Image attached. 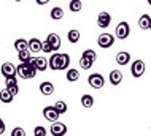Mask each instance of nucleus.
Here are the masks:
<instances>
[{"instance_id":"obj_33","label":"nucleus","mask_w":151,"mask_h":136,"mask_svg":"<svg viewBox=\"0 0 151 136\" xmlns=\"http://www.w3.org/2000/svg\"><path fill=\"white\" fill-rule=\"evenodd\" d=\"M3 133H5V122L0 119V135H3Z\"/></svg>"},{"instance_id":"obj_26","label":"nucleus","mask_w":151,"mask_h":136,"mask_svg":"<svg viewBox=\"0 0 151 136\" xmlns=\"http://www.w3.org/2000/svg\"><path fill=\"white\" fill-rule=\"evenodd\" d=\"M14 49L16 51H24V49H27V40H24V38H19V40H16L14 41Z\"/></svg>"},{"instance_id":"obj_31","label":"nucleus","mask_w":151,"mask_h":136,"mask_svg":"<svg viewBox=\"0 0 151 136\" xmlns=\"http://www.w3.org/2000/svg\"><path fill=\"white\" fill-rule=\"evenodd\" d=\"M34 135L35 136H46V130H45V127H35Z\"/></svg>"},{"instance_id":"obj_5","label":"nucleus","mask_w":151,"mask_h":136,"mask_svg":"<svg viewBox=\"0 0 151 136\" xmlns=\"http://www.w3.org/2000/svg\"><path fill=\"white\" fill-rule=\"evenodd\" d=\"M88 82L92 89H102L105 84V78L102 76L100 73H92V75L88 78Z\"/></svg>"},{"instance_id":"obj_12","label":"nucleus","mask_w":151,"mask_h":136,"mask_svg":"<svg viewBox=\"0 0 151 136\" xmlns=\"http://www.w3.org/2000/svg\"><path fill=\"white\" fill-rule=\"evenodd\" d=\"M51 135L52 136H62V135H67V127L60 122H52L51 125Z\"/></svg>"},{"instance_id":"obj_22","label":"nucleus","mask_w":151,"mask_h":136,"mask_svg":"<svg viewBox=\"0 0 151 136\" xmlns=\"http://www.w3.org/2000/svg\"><path fill=\"white\" fill-rule=\"evenodd\" d=\"M18 59L21 60V63H27V62H30V60H32V57H30V51H29V49L19 51V52H18Z\"/></svg>"},{"instance_id":"obj_28","label":"nucleus","mask_w":151,"mask_h":136,"mask_svg":"<svg viewBox=\"0 0 151 136\" xmlns=\"http://www.w3.org/2000/svg\"><path fill=\"white\" fill-rule=\"evenodd\" d=\"M54 108H56V111H58L59 114H65V113H67V103L62 101V100H59V101H56Z\"/></svg>"},{"instance_id":"obj_32","label":"nucleus","mask_w":151,"mask_h":136,"mask_svg":"<svg viewBox=\"0 0 151 136\" xmlns=\"http://www.w3.org/2000/svg\"><path fill=\"white\" fill-rule=\"evenodd\" d=\"M11 135H13V136H24V135H26V131H24V128H19V127H18V128H13Z\"/></svg>"},{"instance_id":"obj_14","label":"nucleus","mask_w":151,"mask_h":136,"mask_svg":"<svg viewBox=\"0 0 151 136\" xmlns=\"http://www.w3.org/2000/svg\"><path fill=\"white\" fill-rule=\"evenodd\" d=\"M40 93H43L45 97H50V95H52V93H54V85H52L50 81H45V82H42V84H40Z\"/></svg>"},{"instance_id":"obj_30","label":"nucleus","mask_w":151,"mask_h":136,"mask_svg":"<svg viewBox=\"0 0 151 136\" xmlns=\"http://www.w3.org/2000/svg\"><path fill=\"white\" fill-rule=\"evenodd\" d=\"M42 51H43V52H46V54L52 52V48H51V44L48 43V41H42Z\"/></svg>"},{"instance_id":"obj_16","label":"nucleus","mask_w":151,"mask_h":136,"mask_svg":"<svg viewBox=\"0 0 151 136\" xmlns=\"http://www.w3.org/2000/svg\"><path fill=\"white\" fill-rule=\"evenodd\" d=\"M129 60H130V54H129V52L122 51V52H118V54H116V63L121 65V67L127 65Z\"/></svg>"},{"instance_id":"obj_34","label":"nucleus","mask_w":151,"mask_h":136,"mask_svg":"<svg viewBox=\"0 0 151 136\" xmlns=\"http://www.w3.org/2000/svg\"><path fill=\"white\" fill-rule=\"evenodd\" d=\"M37 3H38V5H46L48 2H50V0H35Z\"/></svg>"},{"instance_id":"obj_1","label":"nucleus","mask_w":151,"mask_h":136,"mask_svg":"<svg viewBox=\"0 0 151 136\" xmlns=\"http://www.w3.org/2000/svg\"><path fill=\"white\" fill-rule=\"evenodd\" d=\"M48 67L52 71H59V70H67L70 67V56L68 54H59L54 52L50 59H48Z\"/></svg>"},{"instance_id":"obj_24","label":"nucleus","mask_w":151,"mask_h":136,"mask_svg":"<svg viewBox=\"0 0 151 136\" xmlns=\"http://www.w3.org/2000/svg\"><path fill=\"white\" fill-rule=\"evenodd\" d=\"M68 8H70L72 13H78V11H81V8H83V3H81V0H72Z\"/></svg>"},{"instance_id":"obj_17","label":"nucleus","mask_w":151,"mask_h":136,"mask_svg":"<svg viewBox=\"0 0 151 136\" xmlns=\"http://www.w3.org/2000/svg\"><path fill=\"white\" fill-rule=\"evenodd\" d=\"M121 81H122V73L119 71V70H113V71H110V84L118 85V84H121Z\"/></svg>"},{"instance_id":"obj_35","label":"nucleus","mask_w":151,"mask_h":136,"mask_svg":"<svg viewBox=\"0 0 151 136\" xmlns=\"http://www.w3.org/2000/svg\"><path fill=\"white\" fill-rule=\"evenodd\" d=\"M14 2H22V0H14Z\"/></svg>"},{"instance_id":"obj_19","label":"nucleus","mask_w":151,"mask_h":136,"mask_svg":"<svg viewBox=\"0 0 151 136\" xmlns=\"http://www.w3.org/2000/svg\"><path fill=\"white\" fill-rule=\"evenodd\" d=\"M80 38H81V35H80V32L76 30V28H72V30H68V33H67V40L70 41L72 44L78 43Z\"/></svg>"},{"instance_id":"obj_20","label":"nucleus","mask_w":151,"mask_h":136,"mask_svg":"<svg viewBox=\"0 0 151 136\" xmlns=\"http://www.w3.org/2000/svg\"><path fill=\"white\" fill-rule=\"evenodd\" d=\"M65 78H67V81L75 82V81L80 79V71H78V70H75V68H70V70H67V75H65Z\"/></svg>"},{"instance_id":"obj_13","label":"nucleus","mask_w":151,"mask_h":136,"mask_svg":"<svg viewBox=\"0 0 151 136\" xmlns=\"http://www.w3.org/2000/svg\"><path fill=\"white\" fill-rule=\"evenodd\" d=\"M46 41L51 44L52 52H58L59 51V48H60V36L58 33H50V35H48V38H46Z\"/></svg>"},{"instance_id":"obj_9","label":"nucleus","mask_w":151,"mask_h":136,"mask_svg":"<svg viewBox=\"0 0 151 136\" xmlns=\"http://www.w3.org/2000/svg\"><path fill=\"white\" fill-rule=\"evenodd\" d=\"M110 22H111V16H110V13H107V11H100L99 16H97V26H99L100 28H107L110 26Z\"/></svg>"},{"instance_id":"obj_10","label":"nucleus","mask_w":151,"mask_h":136,"mask_svg":"<svg viewBox=\"0 0 151 136\" xmlns=\"http://www.w3.org/2000/svg\"><path fill=\"white\" fill-rule=\"evenodd\" d=\"M32 65L35 67L37 71H45V70L48 68V59H45V57H32Z\"/></svg>"},{"instance_id":"obj_7","label":"nucleus","mask_w":151,"mask_h":136,"mask_svg":"<svg viewBox=\"0 0 151 136\" xmlns=\"http://www.w3.org/2000/svg\"><path fill=\"white\" fill-rule=\"evenodd\" d=\"M130 73L134 78H142L145 75V62L143 60H135L130 65Z\"/></svg>"},{"instance_id":"obj_3","label":"nucleus","mask_w":151,"mask_h":136,"mask_svg":"<svg viewBox=\"0 0 151 136\" xmlns=\"http://www.w3.org/2000/svg\"><path fill=\"white\" fill-rule=\"evenodd\" d=\"M115 33H116V38H119V40H126V38L129 36V33H130L129 22H126V21H121V22L116 26Z\"/></svg>"},{"instance_id":"obj_6","label":"nucleus","mask_w":151,"mask_h":136,"mask_svg":"<svg viewBox=\"0 0 151 136\" xmlns=\"http://www.w3.org/2000/svg\"><path fill=\"white\" fill-rule=\"evenodd\" d=\"M113 43H115V35H111V33H102L97 38V44L102 49H107L110 46H113Z\"/></svg>"},{"instance_id":"obj_23","label":"nucleus","mask_w":151,"mask_h":136,"mask_svg":"<svg viewBox=\"0 0 151 136\" xmlns=\"http://www.w3.org/2000/svg\"><path fill=\"white\" fill-rule=\"evenodd\" d=\"M51 18H52V21H59V19H62L64 18V10L60 6H54L51 10Z\"/></svg>"},{"instance_id":"obj_25","label":"nucleus","mask_w":151,"mask_h":136,"mask_svg":"<svg viewBox=\"0 0 151 136\" xmlns=\"http://www.w3.org/2000/svg\"><path fill=\"white\" fill-rule=\"evenodd\" d=\"M92 65H94L92 60H89L88 57L81 56V59H80V67H81V68H83V70H91Z\"/></svg>"},{"instance_id":"obj_27","label":"nucleus","mask_w":151,"mask_h":136,"mask_svg":"<svg viewBox=\"0 0 151 136\" xmlns=\"http://www.w3.org/2000/svg\"><path fill=\"white\" fill-rule=\"evenodd\" d=\"M81 105H83V108H91V106L94 105V97L83 95L81 97Z\"/></svg>"},{"instance_id":"obj_2","label":"nucleus","mask_w":151,"mask_h":136,"mask_svg":"<svg viewBox=\"0 0 151 136\" xmlns=\"http://www.w3.org/2000/svg\"><path fill=\"white\" fill-rule=\"evenodd\" d=\"M16 75L19 78H22V79H32V78H35V75H37V70H35L34 65H32V62L19 63L18 67H16Z\"/></svg>"},{"instance_id":"obj_11","label":"nucleus","mask_w":151,"mask_h":136,"mask_svg":"<svg viewBox=\"0 0 151 136\" xmlns=\"http://www.w3.org/2000/svg\"><path fill=\"white\" fill-rule=\"evenodd\" d=\"M0 71H2V76L3 78H8V76H16V67L11 62H5V63H2V68H0Z\"/></svg>"},{"instance_id":"obj_4","label":"nucleus","mask_w":151,"mask_h":136,"mask_svg":"<svg viewBox=\"0 0 151 136\" xmlns=\"http://www.w3.org/2000/svg\"><path fill=\"white\" fill-rule=\"evenodd\" d=\"M5 85H6V90L11 93L13 97H16L19 93V85H18V79H16V76H8L5 78Z\"/></svg>"},{"instance_id":"obj_8","label":"nucleus","mask_w":151,"mask_h":136,"mask_svg":"<svg viewBox=\"0 0 151 136\" xmlns=\"http://www.w3.org/2000/svg\"><path fill=\"white\" fill-rule=\"evenodd\" d=\"M59 116H60V114L56 111L54 106H46V108L43 109V117L46 119L48 122H56L59 119Z\"/></svg>"},{"instance_id":"obj_18","label":"nucleus","mask_w":151,"mask_h":136,"mask_svg":"<svg viewBox=\"0 0 151 136\" xmlns=\"http://www.w3.org/2000/svg\"><path fill=\"white\" fill-rule=\"evenodd\" d=\"M138 26H140V28H143V30H148V28L151 27V18H150V14H142L140 19H138Z\"/></svg>"},{"instance_id":"obj_29","label":"nucleus","mask_w":151,"mask_h":136,"mask_svg":"<svg viewBox=\"0 0 151 136\" xmlns=\"http://www.w3.org/2000/svg\"><path fill=\"white\" fill-rule=\"evenodd\" d=\"M83 56H84V57H88V59H89V60H92V62H96V59H97L96 51H92V49H86V51L83 52Z\"/></svg>"},{"instance_id":"obj_21","label":"nucleus","mask_w":151,"mask_h":136,"mask_svg":"<svg viewBox=\"0 0 151 136\" xmlns=\"http://www.w3.org/2000/svg\"><path fill=\"white\" fill-rule=\"evenodd\" d=\"M13 100H14V97L11 95V93L8 92L6 89H3L2 92H0V101H2V103H6V105H10V103L13 101Z\"/></svg>"},{"instance_id":"obj_15","label":"nucleus","mask_w":151,"mask_h":136,"mask_svg":"<svg viewBox=\"0 0 151 136\" xmlns=\"http://www.w3.org/2000/svg\"><path fill=\"white\" fill-rule=\"evenodd\" d=\"M27 49H29L30 52H40L42 51V41L38 38H30L27 41Z\"/></svg>"}]
</instances>
